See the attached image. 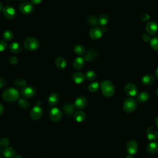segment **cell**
I'll use <instances>...</instances> for the list:
<instances>
[{
  "instance_id": "6da1fadb",
  "label": "cell",
  "mask_w": 158,
  "mask_h": 158,
  "mask_svg": "<svg viewBox=\"0 0 158 158\" xmlns=\"http://www.w3.org/2000/svg\"><path fill=\"white\" fill-rule=\"evenodd\" d=\"M2 98L6 102H14L19 99V93L15 88H9L3 91Z\"/></svg>"
},
{
  "instance_id": "7a4b0ae2",
  "label": "cell",
  "mask_w": 158,
  "mask_h": 158,
  "mask_svg": "<svg viewBox=\"0 0 158 158\" xmlns=\"http://www.w3.org/2000/svg\"><path fill=\"white\" fill-rule=\"evenodd\" d=\"M101 90L104 96L109 98L114 94L115 89L112 83L110 80H105L101 83Z\"/></svg>"
},
{
  "instance_id": "3957f363",
  "label": "cell",
  "mask_w": 158,
  "mask_h": 158,
  "mask_svg": "<svg viewBox=\"0 0 158 158\" xmlns=\"http://www.w3.org/2000/svg\"><path fill=\"white\" fill-rule=\"evenodd\" d=\"M39 47V41L35 37H28L24 41V48L28 51H34Z\"/></svg>"
},
{
  "instance_id": "277c9868",
  "label": "cell",
  "mask_w": 158,
  "mask_h": 158,
  "mask_svg": "<svg viewBox=\"0 0 158 158\" xmlns=\"http://www.w3.org/2000/svg\"><path fill=\"white\" fill-rule=\"evenodd\" d=\"M136 107V101L132 98L125 99L123 104V109L127 113L133 112Z\"/></svg>"
},
{
  "instance_id": "5b68a950",
  "label": "cell",
  "mask_w": 158,
  "mask_h": 158,
  "mask_svg": "<svg viewBox=\"0 0 158 158\" xmlns=\"http://www.w3.org/2000/svg\"><path fill=\"white\" fill-rule=\"evenodd\" d=\"M49 117L54 122H59L62 118V112L57 107H53L49 111Z\"/></svg>"
},
{
  "instance_id": "8992f818",
  "label": "cell",
  "mask_w": 158,
  "mask_h": 158,
  "mask_svg": "<svg viewBox=\"0 0 158 158\" xmlns=\"http://www.w3.org/2000/svg\"><path fill=\"white\" fill-rule=\"evenodd\" d=\"M43 114V109L40 106L36 105L30 110V116L32 120H37L41 118Z\"/></svg>"
},
{
  "instance_id": "52a82bcc",
  "label": "cell",
  "mask_w": 158,
  "mask_h": 158,
  "mask_svg": "<svg viewBox=\"0 0 158 158\" xmlns=\"http://www.w3.org/2000/svg\"><path fill=\"white\" fill-rule=\"evenodd\" d=\"M19 10L23 14H30L33 11V6L29 2H23L19 6Z\"/></svg>"
},
{
  "instance_id": "ba28073f",
  "label": "cell",
  "mask_w": 158,
  "mask_h": 158,
  "mask_svg": "<svg viewBox=\"0 0 158 158\" xmlns=\"http://www.w3.org/2000/svg\"><path fill=\"white\" fill-rule=\"evenodd\" d=\"M127 152L130 155H135L138 151V144L135 140L129 141L126 145Z\"/></svg>"
},
{
  "instance_id": "9c48e42d",
  "label": "cell",
  "mask_w": 158,
  "mask_h": 158,
  "mask_svg": "<svg viewBox=\"0 0 158 158\" xmlns=\"http://www.w3.org/2000/svg\"><path fill=\"white\" fill-rule=\"evenodd\" d=\"M124 92L130 96H135L138 93V88L133 83H127L124 86Z\"/></svg>"
},
{
  "instance_id": "30bf717a",
  "label": "cell",
  "mask_w": 158,
  "mask_h": 158,
  "mask_svg": "<svg viewBox=\"0 0 158 158\" xmlns=\"http://www.w3.org/2000/svg\"><path fill=\"white\" fill-rule=\"evenodd\" d=\"M146 136L151 141L156 139L158 137V130L153 126L149 127L146 130Z\"/></svg>"
},
{
  "instance_id": "8fae6325",
  "label": "cell",
  "mask_w": 158,
  "mask_h": 158,
  "mask_svg": "<svg viewBox=\"0 0 158 158\" xmlns=\"http://www.w3.org/2000/svg\"><path fill=\"white\" fill-rule=\"evenodd\" d=\"M2 14L7 19H12L15 15V10L13 7L6 6L2 9Z\"/></svg>"
},
{
  "instance_id": "7c38bea8",
  "label": "cell",
  "mask_w": 158,
  "mask_h": 158,
  "mask_svg": "<svg viewBox=\"0 0 158 158\" xmlns=\"http://www.w3.org/2000/svg\"><path fill=\"white\" fill-rule=\"evenodd\" d=\"M21 93L22 96L25 98H30L33 97L36 94V90L34 88L30 86H26L22 88Z\"/></svg>"
},
{
  "instance_id": "4fadbf2b",
  "label": "cell",
  "mask_w": 158,
  "mask_h": 158,
  "mask_svg": "<svg viewBox=\"0 0 158 158\" xmlns=\"http://www.w3.org/2000/svg\"><path fill=\"white\" fill-rule=\"evenodd\" d=\"M145 28L146 32L148 34L151 35H154L157 33L158 30V25L155 22L150 21L146 23Z\"/></svg>"
},
{
  "instance_id": "5bb4252c",
  "label": "cell",
  "mask_w": 158,
  "mask_h": 158,
  "mask_svg": "<svg viewBox=\"0 0 158 158\" xmlns=\"http://www.w3.org/2000/svg\"><path fill=\"white\" fill-rule=\"evenodd\" d=\"M102 29L98 27H94L92 28L89 31V36L93 40H97L100 38L102 36Z\"/></svg>"
},
{
  "instance_id": "9a60e30c",
  "label": "cell",
  "mask_w": 158,
  "mask_h": 158,
  "mask_svg": "<svg viewBox=\"0 0 158 158\" xmlns=\"http://www.w3.org/2000/svg\"><path fill=\"white\" fill-rule=\"evenodd\" d=\"M74 104L75 107L78 109H84L87 105V99L85 96H80L75 99Z\"/></svg>"
},
{
  "instance_id": "2e32d148",
  "label": "cell",
  "mask_w": 158,
  "mask_h": 158,
  "mask_svg": "<svg viewBox=\"0 0 158 158\" xmlns=\"http://www.w3.org/2000/svg\"><path fill=\"white\" fill-rule=\"evenodd\" d=\"M1 152L6 158H14L15 157V151L12 147H6L4 148Z\"/></svg>"
},
{
  "instance_id": "e0dca14e",
  "label": "cell",
  "mask_w": 158,
  "mask_h": 158,
  "mask_svg": "<svg viewBox=\"0 0 158 158\" xmlns=\"http://www.w3.org/2000/svg\"><path fill=\"white\" fill-rule=\"evenodd\" d=\"M72 77L73 81L77 84H80L83 83L85 80V75L80 72H76L73 73Z\"/></svg>"
},
{
  "instance_id": "ac0fdd59",
  "label": "cell",
  "mask_w": 158,
  "mask_h": 158,
  "mask_svg": "<svg viewBox=\"0 0 158 158\" xmlns=\"http://www.w3.org/2000/svg\"><path fill=\"white\" fill-rule=\"evenodd\" d=\"M59 100V96L57 93H51L48 99V102L50 106H55L57 104Z\"/></svg>"
},
{
  "instance_id": "d6986e66",
  "label": "cell",
  "mask_w": 158,
  "mask_h": 158,
  "mask_svg": "<svg viewBox=\"0 0 158 158\" xmlns=\"http://www.w3.org/2000/svg\"><path fill=\"white\" fill-rule=\"evenodd\" d=\"M55 64L56 67L59 69H64L67 65V62L63 57L59 56L55 59Z\"/></svg>"
},
{
  "instance_id": "ffe728a7",
  "label": "cell",
  "mask_w": 158,
  "mask_h": 158,
  "mask_svg": "<svg viewBox=\"0 0 158 158\" xmlns=\"http://www.w3.org/2000/svg\"><path fill=\"white\" fill-rule=\"evenodd\" d=\"M85 64V59L81 57H78L73 62V67L75 69H81Z\"/></svg>"
},
{
  "instance_id": "44dd1931",
  "label": "cell",
  "mask_w": 158,
  "mask_h": 158,
  "mask_svg": "<svg viewBox=\"0 0 158 158\" xmlns=\"http://www.w3.org/2000/svg\"><path fill=\"white\" fill-rule=\"evenodd\" d=\"M141 81L145 85H151L154 81V77L151 74H146L142 77Z\"/></svg>"
},
{
  "instance_id": "7402d4cb",
  "label": "cell",
  "mask_w": 158,
  "mask_h": 158,
  "mask_svg": "<svg viewBox=\"0 0 158 158\" xmlns=\"http://www.w3.org/2000/svg\"><path fill=\"white\" fill-rule=\"evenodd\" d=\"M96 56H97L96 52L93 49H89L85 54L84 59L86 61H91L94 60Z\"/></svg>"
},
{
  "instance_id": "603a6c76",
  "label": "cell",
  "mask_w": 158,
  "mask_h": 158,
  "mask_svg": "<svg viewBox=\"0 0 158 158\" xmlns=\"http://www.w3.org/2000/svg\"><path fill=\"white\" fill-rule=\"evenodd\" d=\"M146 149L150 154L156 153L157 151H158V143L154 141L149 143L146 146Z\"/></svg>"
},
{
  "instance_id": "cb8c5ba5",
  "label": "cell",
  "mask_w": 158,
  "mask_h": 158,
  "mask_svg": "<svg viewBox=\"0 0 158 158\" xmlns=\"http://www.w3.org/2000/svg\"><path fill=\"white\" fill-rule=\"evenodd\" d=\"M75 106L73 104H66L64 106V110L66 114L72 115L75 113Z\"/></svg>"
},
{
  "instance_id": "d4e9b609",
  "label": "cell",
  "mask_w": 158,
  "mask_h": 158,
  "mask_svg": "<svg viewBox=\"0 0 158 158\" xmlns=\"http://www.w3.org/2000/svg\"><path fill=\"white\" fill-rule=\"evenodd\" d=\"M149 99V94L146 91H142L137 96V101L139 102H146Z\"/></svg>"
},
{
  "instance_id": "484cf974",
  "label": "cell",
  "mask_w": 158,
  "mask_h": 158,
  "mask_svg": "<svg viewBox=\"0 0 158 158\" xmlns=\"http://www.w3.org/2000/svg\"><path fill=\"white\" fill-rule=\"evenodd\" d=\"M73 117H74V119L77 122H83V120H85V119L86 118V115H85L84 112L81 111V110H78V111H77L74 113Z\"/></svg>"
},
{
  "instance_id": "4316f807",
  "label": "cell",
  "mask_w": 158,
  "mask_h": 158,
  "mask_svg": "<svg viewBox=\"0 0 158 158\" xmlns=\"http://www.w3.org/2000/svg\"><path fill=\"white\" fill-rule=\"evenodd\" d=\"M109 20V19L108 15L103 14L100 15L99 16V17L98 18V23L101 26H104L108 23Z\"/></svg>"
},
{
  "instance_id": "83f0119b",
  "label": "cell",
  "mask_w": 158,
  "mask_h": 158,
  "mask_svg": "<svg viewBox=\"0 0 158 158\" xmlns=\"http://www.w3.org/2000/svg\"><path fill=\"white\" fill-rule=\"evenodd\" d=\"M21 46L19 43L17 42H14L11 43L9 46V50L11 52L13 53H18L21 51Z\"/></svg>"
},
{
  "instance_id": "f1b7e54d",
  "label": "cell",
  "mask_w": 158,
  "mask_h": 158,
  "mask_svg": "<svg viewBox=\"0 0 158 158\" xmlns=\"http://www.w3.org/2000/svg\"><path fill=\"white\" fill-rule=\"evenodd\" d=\"M73 51L75 54L78 55H81L85 53V47L81 44H77L73 48Z\"/></svg>"
},
{
  "instance_id": "f546056e",
  "label": "cell",
  "mask_w": 158,
  "mask_h": 158,
  "mask_svg": "<svg viewBox=\"0 0 158 158\" xmlns=\"http://www.w3.org/2000/svg\"><path fill=\"white\" fill-rule=\"evenodd\" d=\"M150 46L155 51H158V36H154L152 37L150 41Z\"/></svg>"
},
{
  "instance_id": "4dcf8cb0",
  "label": "cell",
  "mask_w": 158,
  "mask_h": 158,
  "mask_svg": "<svg viewBox=\"0 0 158 158\" xmlns=\"http://www.w3.org/2000/svg\"><path fill=\"white\" fill-rule=\"evenodd\" d=\"M2 37L6 41H10L13 38V33L9 30H6L3 32Z\"/></svg>"
},
{
  "instance_id": "1f68e13d",
  "label": "cell",
  "mask_w": 158,
  "mask_h": 158,
  "mask_svg": "<svg viewBox=\"0 0 158 158\" xmlns=\"http://www.w3.org/2000/svg\"><path fill=\"white\" fill-rule=\"evenodd\" d=\"M18 104L20 108L26 109L29 107V102L25 99H19L18 101Z\"/></svg>"
},
{
  "instance_id": "d6a6232c",
  "label": "cell",
  "mask_w": 158,
  "mask_h": 158,
  "mask_svg": "<svg viewBox=\"0 0 158 158\" xmlns=\"http://www.w3.org/2000/svg\"><path fill=\"white\" fill-rule=\"evenodd\" d=\"M99 88V83L97 81L91 83L88 86V90L90 92H95Z\"/></svg>"
},
{
  "instance_id": "836d02e7",
  "label": "cell",
  "mask_w": 158,
  "mask_h": 158,
  "mask_svg": "<svg viewBox=\"0 0 158 158\" xmlns=\"http://www.w3.org/2000/svg\"><path fill=\"white\" fill-rule=\"evenodd\" d=\"M14 85L18 88H23L26 86L27 85V82L25 80H20V79H17L15 80L14 81Z\"/></svg>"
},
{
  "instance_id": "e575fe53",
  "label": "cell",
  "mask_w": 158,
  "mask_h": 158,
  "mask_svg": "<svg viewBox=\"0 0 158 158\" xmlns=\"http://www.w3.org/2000/svg\"><path fill=\"white\" fill-rule=\"evenodd\" d=\"M96 74L95 72L93 70H88L85 75V77L88 80H93L96 78Z\"/></svg>"
},
{
  "instance_id": "d590c367",
  "label": "cell",
  "mask_w": 158,
  "mask_h": 158,
  "mask_svg": "<svg viewBox=\"0 0 158 158\" xmlns=\"http://www.w3.org/2000/svg\"><path fill=\"white\" fill-rule=\"evenodd\" d=\"M87 21L88 22V23H89L90 25H96L98 23V19L96 18V17L94 16H89L87 18Z\"/></svg>"
},
{
  "instance_id": "8d00e7d4",
  "label": "cell",
  "mask_w": 158,
  "mask_h": 158,
  "mask_svg": "<svg viewBox=\"0 0 158 158\" xmlns=\"http://www.w3.org/2000/svg\"><path fill=\"white\" fill-rule=\"evenodd\" d=\"M1 145L2 146H7L9 144L10 141L7 138H2L0 141Z\"/></svg>"
},
{
  "instance_id": "74e56055",
  "label": "cell",
  "mask_w": 158,
  "mask_h": 158,
  "mask_svg": "<svg viewBox=\"0 0 158 158\" xmlns=\"http://www.w3.org/2000/svg\"><path fill=\"white\" fill-rule=\"evenodd\" d=\"M139 19H140V20L141 21L146 22V21H147L149 19V15L146 14V13H142L139 15Z\"/></svg>"
},
{
  "instance_id": "f35d334b",
  "label": "cell",
  "mask_w": 158,
  "mask_h": 158,
  "mask_svg": "<svg viewBox=\"0 0 158 158\" xmlns=\"http://www.w3.org/2000/svg\"><path fill=\"white\" fill-rule=\"evenodd\" d=\"M8 60H9V62L13 65L17 64L18 63V59L15 56H10Z\"/></svg>"
},
{
  "instance_id": "ab89813d",
  "label": "cell",
  "mask_w": 158,
  "mask_h": 158,
  "mask_svg": "<svg viewBox=\"0 0 158 158\" xmlns=\"http://www.w3.org/2000/svg\"><path fill=\"white\" fill-rule=\"evenodd\" d=\"M7 48V43L4 41L0 40V52L4 51Z\"/></svg>"
},
{
  "instance_id": "60d3db41",
  "label": "cell",
  "mask_w": 158,
  "mask_h": 158,
  "mask_svg": "<svg viewBox=\"0 0 158 158\" xmlns=\"http://www.w3.org/2000/svg\"><path fill=\"white\" fill-rule=\"evenodd\" d=\"M142 40L144 42H148V41H150L151 40V37L150 36L148 35V34H144L142 35Z\"/></svg>"
},
{
  "instance_id": "b9f144b4",
  "label": "cell",
  "mask_w": 158,
  "mask_h": 158,
  "mask_svg": "<svg viewBox=\"0 0 158 158\" xmlns=\"http://www.w3.org/2000/svg\"><path fill=\"white\" fill-rule=\"evenodd\" d=\"M6 84V80L2 77H0V88H2L4 86H5Z\"/></svg>"
},
{
  "instance_id": "7bdbcfd3",
  "label": "cell",
  "mask_w": 158,
  "mask_h": 158,
  "mask_svg": "<svg viewBox=\"0 0 158 158\" xmlns=\"http://www.w3.org/2000/svg\"><path fill=\"white\" fill-rule=\"evenodd\" d=\"M4 106L0 103V116L3 114L4 112Z\"/></svg>"
},
{
  "instance_id": "ee69618b",
  "label": "cell",
  "mask_w": 158,
  "mask_h": 158,
  "mask_svg": "<svg viewBox=\"0 0 158 158\" xmlns=\"http://www.w3.org/2000/svg\"><path fill=\"white\" fill-rule=\"evenodd\" d=\"M31 1V2H33V4H40L42 0H30Z\"/></svg>"
},
{
  "instance_id": "f6af8a7d",
  "label": "cell",
  "mask_w": 158,
  "mask_h": 158,
  "mask_svg": "<svg viewBox=\"0 0 158 158\" xmlns=\"http://www.w3.org/2000/svg\"><path fill=\"white\" fill-rule=\"evenodd\" d=\"M155 76L158 78V67L157 68L156 72H155Z\"/></svg>"
},
{
  "instance_id": "bcb514c9",
  "label": "cell",
  "mask_w": 158,
  "mask_h": 158,
  "mask_svg": "<svg viewBox=\"0 0 158 158\" xmlns=\"http://www.w3.org/2000/svg\"><path fill=\"white\" fill-rule=\"evenodd\" d=\"M156 125L157 127L158 128V117H157V118H156Z\"/></svg>"
},
{
  "instance_id": "7dc6e473",
  "label": "cell",
  "mask_w": 158,
  "mask_h": 158,
  "mask_svg": "<svg viewBox=\"0 0 158 158\" xmlns=\"http://www.w3.org/2000/svg\"><path fill=\"white\" fill-rule=\"evenodd\" d=\"M102 32L104 33V32H106V31H107V28H106V27H103L102 28Z\"/></svg>"
},
{
  "instance_id": "c3c4849f",
  "label": "cell",
  "mask_w": 158,
  "mask_h": 158,
  "mask_svg": "<svg viewBox=\"0 0 158 158\" xmlns=\"http://www.w3.org/2000/svg\"><path fill=\"white\" fill-rule=\"evenodd\" d=\"M15 158H23V157H22L21 155L19 154V155H17V156H15Z\"/></svg>"
},
{
  "instance_id": "681fc988",
  "label": "cell",
  "mask_w": 158,
  "mask_h": 158,
  "mask_svg": "<svg viewBox=\"0 0 158 158\" xmlns=\"http://www.w3.org/2000/svg\"><path fill=\"white\" fill-rule=\"evenodd\" d=\"M126 158H133V156H132V155H128L127 157H126Z\"/></svg>"
},
{
  "instance_id": "f907efd6",
  "label": "cell",
  "mask_w": 158,
  "mask_h": 158,
  "mask_svg": "<svg viewBox=\"0 0 158 158\" xmlns=\"http://www.w3.org/2000/svg\"><path fill=\"white\" fill-rule=\"evenodd\" d=\"M2 9V3L0 2V11H1Z\"/></svg>"
},
{
  "instance_id": "816d5d0a",
  "label": "cell",
  "mask_w": 158,
  "mask_h": 158,
  "mask_svg": "<svg viewBox=\"0 0 158 158\" xmlns=\"http://www.w3.org/2000/svg\"><path fill=\"white\" fill-rule=\"evenodd\" d=\"M156 94H157V96H158V88H157V89H156Z\"/></svg>"
},
{
  "instance_id": "f5cc1de1",
  "label": "cell",
  "mask_w": 158,
  "mask_h": 158,
  "mask_svg": "<svg viewBox=\"0 0 158 158\" xmlns=\"http://www.w3.org/2000/svg\"><path fill=\"white\" fill-rule=\"evenodd\" d=\"M0 158H2V157L0 156Z\"/></svg>"
},
{
  "instance_id": "db71d44e",
  "label": "cell",
  "mask_w": 158,
  "mask_h": 158,
  "mask_svg": "<svg viewBox=\"0 0 158 158\" xmlns=\"http://www.w3.org/2000/svg\"><path fill=\"white\" fill-rule=\"evenodd\" d=\"M0 148H1V143H0Z\"/></svg>"
}]
</instances>
